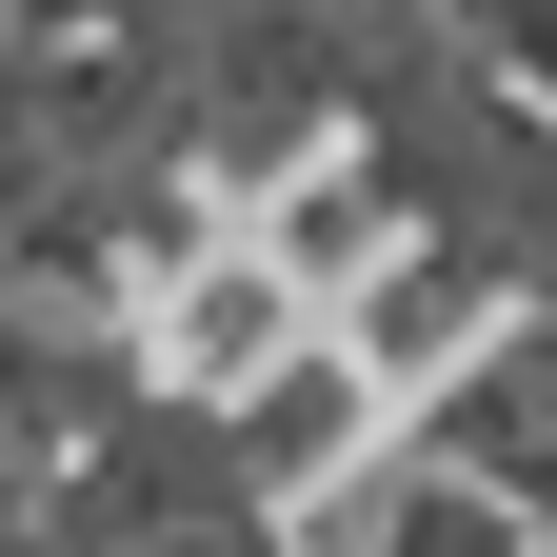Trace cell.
I'll return each mask as SVG.
<instances>
[{
  "mask_svg": "<svg viewBox=\"0 0 557 557\" xmlns=\"http://www.w3.org/2000/svg\"><path fill=\"white\" fill-rule=\"evenodd\" d=\"M299 338H319V278H299V259H259L239 220H220V239H180V259L120 299V359H139V398H180V418L259 398Z\"/></svg>",
  "mask_w": 557,
  "mask_h": 557,
  "instance_id": "1",
  "label": "cell"
},
{
  "mask_svg": "<svg viewBox=\"0 0 557 557\" xmlns=\"http://www.w3.org/2000/svg\"><path fill=\"white\" fill-rule=\"evenodd\" d=\"M498 319H518V278L478 259L458 220H398V239H379L359 278H338V359H359V379H379L398 418L438 398V379H458V359H478V338H498Z\"/></svg>",
  "mask_w": 557,
  "mask_h": 557,
  "instance_id": "2",
  "label": "cell"
},
{
  "mask_svg": "<svg viewBox=\"0 0 557 557\" xmlns=\"http://www.w3.org/2000/svg\"><path fill=\"white\" fill-rule=\"evenodd\" d=\"M379 438H398V398L338 359V319H319V338H299V359H278L259 398H220V458H239V498H259L278 537H299L338 478H379Z\"/></svg>",
  "mask_w": 557,
  "mask_h": 557,
  "instance_id": "3",
  "label": "cell"
},
{
  "mask_svg": "<svg viewBox=\"0 0 557 557\" xmlns=\"http://www.w3.org/2000/svg\"><path fill=\"white\" fill-rule=\"evenodd\" d=\"M299 557H537V518L498 498V478L379 438V478H338V537H299Z\"/></svg>",
  "mask_w": 557,
  "mask_h": 557,
  "instance_id": "4",
  "label": "cell"
},
{
  "mask_svg": "<svg viewBox=\"0 0 557 557\" xmlns=\"http://www.w3.org/2000/svg\"><path fill=\"white\" fill-rule=\"evenodd\" d=\"M438 40H458L518 120H557V0H438Z\"/></svg>",
  "mask_w": 557,
  "mask_h": 557,
  "instance_id": "5",
  "label": "cell"
}]
</instances>
